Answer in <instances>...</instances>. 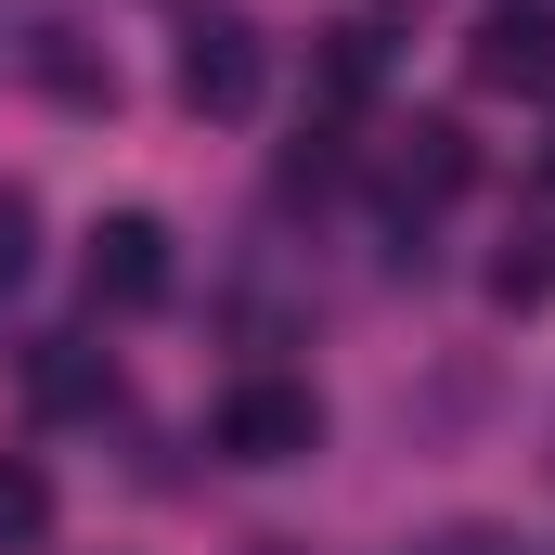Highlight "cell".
Instances as JSON below:
<instances>
[{
	"label": "cell",
	"mask_w": 555,
	"mask_h": 555,
	"mask_svg": "<svg viewBox=\"0 0 555 555\" xmlns=\"http://www.w3.org/2000/svg\"><path fill=\"white\" fill-rule=\"evenodd\" d=\"M168 91H181V117H259V91H272V39H259L246 13H194Z\"/></svg>",
	"instance_id": "cell-1"
},
{
	"label": "cell",
	"mask_w": 555,
	"mask_h": 555,
	"mask_svg": "<svg viewBox=\"0 0 555 555\" xmlns=\"http://www.w3.org/2000/svg\"><path fill=\"white\" fill-rule=\"evenodd\" d=\"M233 465H310L323 452V401L297 388V375H246V388H220V426H207Z\"/></svg>",
	"instance_id": "cell-2"
},
{
	"label": "cell",
	"mask_w": 555,
	"mask_h": 555,
	"mask_svg": "<svg viewBox=\"0 0 555 555\" xmlns=\"http://www.w3.org/2000/svg\"><path fill=\"white\" fill-rule=\"evenodd\" d=\"M91 310H168V284H181V259H168V220H142V207H117V220H91Z\"/></svg>",
	"instance_id": "cell-3"
},
{
	"label": "cell",
	"mask_w": 555,
	"mask_h": 555,
	"mask_svg": "<svg viewBox=\"0 0 555 555\" xmlns=\"http://www.w3.org/2000/svg\"><path fill=\"white\" fill-rule=\"evenodd\" d=\"M465 78L478 91H555V0H491L465 39Z\"/></svg>",
	"instance_id": "cell-4"
},
{
	"label": "cell",
	"mask_w": 555,
	"mask_h": 555,
	"mask_svg": "<svg viewBox=\"0 0 555 555\" xmlns=\"http://www.w3.org/2000/svg\"><path fill=\"white\" fill-rule=\"evenodd\" d=\"M465 181H478V155H465V130H452V117L388 130V194H401V207H452Z\"/></svg>",
	"instance_id": "cell-5"
},
{
	"label": "cell",
	"mask_w": 555,
	"mask_h": 555,
	"mask_svg": "<svg viewBox=\"0 0 555 555\" xmlns=\"http://www.w3.org/2000/svg\"><path fill=\"white\" fill-rule=\"evenodd\" d=\"M39 530H52V478H39L26 452H0V555L39 543Z\"/></svg>",
	"instance_id": "cell-6"
},
{
	"label": "cell",
	"mask_w": 555,
	"mask_h": 555,
	"mask_svg": "<svg viewBox=\"0 0 555 555\" xmlns=\"http://www.w3.org/2000/svg\"><path fill=\"white\" fill-rule=\"evenodd\" d=\"M39 78H52L65 104H117V65H91V52H78L65 26H39Z\"/></svg>",
	"instance_id": "cell-7"
},
{
	"label": "cell",
	"mask_w": 555,
	"mask_h": 555,
	"mask_svg": "<svg viewBox=\"0 0 555 555\" xmlns=\"http://www.w3.org/2000/svg\"><path fill=\"white\" fill-rule=\"evenodd\" d=\"M26 388H39L52 414H78V401H104V375H91V349H78V336H39V375H26Z\"/></svg>",
	"instance_id": "cell-8"
},
{
	"label": "cell",
	"mask_w": 555,
	"mask_h": 555,
	"mask_svg": "<svg viewBox=\"0 0 555 555\" xmlns=\"http://www.w3.org/2000/svg\"><path fill=\"white\" fill-rule=\"evenodd\" d=\"M26 259H39V207H26V194L0 181V297L26 284Z\"/></svg>",
	"instance_id": "cell-9"
},
{
	"label": "cell",
	"mask_w": 555,
	"mask_h": 555,
	"mask_svg": "<svg viewBox=\"0 0 555 555\" xmlns=\"http://www.w3.org/2000/svg\"><path fill=\"white\" fill-rule=\"evenodd\" d=\"M426 555H517V543H504V530H439Z\"/></svg>",
	"instance_id": "cell-10"
},
{
	"label": "cell",
	"mask_w": 555,
	"mask_h": 555,
	"mask_svg": "<svg viewBox=\"0 0 555 555\" xmlns=\"http://www.w3.org/2000/svg\"><path fill=\"white\" fill-rule=\"evenodd\" d=\"M543 181H555V142H543Z\"/></svg>",
	"instance_id": "cell-11"
}]
</instances>
